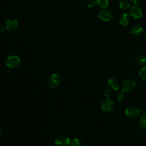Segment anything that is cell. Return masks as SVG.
<instances>
[{
	"instance_id": "7402d4cb",
	"label": "cell",
	"mask_w": 146,
	"mask_h": 146,
	"mask_svg": "<svg viewBox=\"0 0 146 146\" xmlns=\"http://www.w3.org/2000/svg\"><path fill=\"white\" fill-rule=\"evenodd\" d=\"M140 0H129V2L134 6L137 5L140 2Z\"/></svg>"
},
{
	"instance_id": "6da1fadb",
	"label": "cell",
	"mask_w": 146,
	"mask_h": 146,
	"mask_svg": "<svg viewBox=\"0 0 146 146\" xmlns=\"http://www.w3.org/2000/svg\"><path fill=\"white\" fill-rule=\"evenodd\" d=\"M6 65L11 68H14L15 67H17L20 63H21V59L20 58L16 55H11L8 56L5 61Z\"/></svg>"
},
{
	"instance_id": "277c9868",
	"label": "cell",
	"mask_w": 146,
	"mask_h": 146,
	"mask_svg": "<svg viewBox=\"0 0 146 146\" xmlns=\"http://www.w3.org/2000/svg\"><path fill=\"white\" fill-rule=\"evenodd\" d=\"M70 142V137L66 135L59 136L55 140V144L56 146H67Z\"/></svg>"
},
{
	"instance_id": "52a82bcc",
	"label": "cell",
	"mask_w": 146,
	"mask_h": 146,
	"mask_svg": "<svg viewBox=\"0 0 146 146\" xmlns=\"http://www.w3.org/2000/svg\"><path fill=\"white\" fill-rule=\"evenodd\" d=\"M113 106V102L110 98H106L101 104V109L104 112H110L112 110Z\"/></svg>"
},
{
	"instance_id": "9c48e42d",
	"label": "cell",
	"mask_w": 146,
	"mask_h": 146,
	"mask_svg": "<svg viewBox=\"0 0 146 146\" xmlns=\"http://www.w3.org/2000/svg\"><path fill=\"white\" fill-rule=\"evenodd\" d=\"M129 14L134 19H140L143 17L141 10L137 6H132L129 10Z\"/></svg>"
},
{
	"instance_id": "44dd1931",
	"label": "cell",
	"mask_w": 146,
	"mask_h": 146,
	"mask_svg": "<svg viewBox=\"0 0 146 146\" xmlns=\"http://www.w3.org/2000/svg\"><path fill=\"white\" fill-rule=\"evenodd\" d=\"M103 95L104 96L106 97V98H110L111 95V91L109 90H106L103 92Z\"/></svg>"
},
{
	"instance_id": "cb8c5ba5",
	"label": "cell",
	"mask_w": 146,
	"mask_h": 146,
	"mask_svg": "<svg viewBox=\"0 0 146 146\" xmlns=\"http://www.w3.org/2000/svg\"><path fill=\"white\" fill-rule=\"evenodd\" d=\"M1 133H2V129H1V128L0 127V136H1Z\"/></svg>"
},
{
	"instance_id": "ac0fdd59",
	"label": "cell",
	"mask_w": 146,
	"mask_h": 146,
	"mask_svg": "<svg viewBox=\"0 0 146 146\" xmlns=\"http://www.w3.org/2000/svg\"><path fill=\"white\" fill-rule=\"evenodd\" d=\"M70 146H82V143L78 138H75L70 142Z\"/></svg>"
},
{
	"instance_id": "3957f363",
	"label": "cell",
	"mask_w": 146,
	"mask_h": 146,
	"mask_svg": "<svg viewBox=\"0 0 146 146\" xmlns=\"http://www.w3.org/2000/svg\"><path fill=\"white\" fill-rule=\"evenodd\" d=\"M136 86L135 81L131 79H125L122 84V90L124 92H129L133 90Z\"/></svg>"
},
{
	"instance_id": "8fae6325",
	"label": "cell",
	"mask_w": 146,
	"mask_h": 146,
	"mask_svg": "<svg viewBox=\"0 0 146 146\" xmlns=\"http://www.w3.org/2000/svg\"><path fill=\"white\" fill-rule=\"evenodd\" d=\"M130 21V16L127 13H123L121 14L119 18V23L124 26H126L129 23V22Z\"/></svg>"
},
{
	"instance_id": "d4e9b609",
	"label": "cell",
	"mask_w": 146,
	"mask_h": 146,
	"mask_svg": "<svg viewBox=\"0 0 146 146\" xmlns=\"http://www.w3.org/2000/svg\"><path fill=\"white\" fill-rule=\"evenodd\" d=\"M145 39H146V34H145Z\"/></svg>"
},
{
	"instance_id": "5bb4252c",
	"label": "cell",
	"mask_w": 146,
	"mask_h": 146,
	"mask_svg": "<svg viewBox=\"0 0 146 146\" xmlns=\"http://www.w3.org/2000/svg\"><path fill=\"white\" fill-rule=\"evenodd\" d=\"M139 126L143 129H146V113L143 114L139 120Z\"/></svg>"
},
{
	"instance_id": "9a60e30c",
	"label": "cell",
	"mask_w": 146,
	"mask_h": 146,
	"mask_svg": "<svg viewBox=\"0 0 146 146\" xmlns=\"http://www.w3.org/2000/svg\"><path fill=\"white\" fill-rule=\"evenodd\" d=\"M96 3L101 7L105 9L109 5V0H96Z\"/></svg>"
},
{
	"instance_id": "d6986e66",
	"label": "cell",
	"mask_w": 146,
	"mask_h": 146,
	"mask_svg": "<svg viewBox=\"0 0 146 146\" xmlns=\"http://www.w3.org/2000/svg\"><path fill=\"white\" fill-rule=\"evenodd\" d=\"M125 98V94L123 91H119L117 94H116V98L117 100L119 101H121L123 100Z\"/></svg>"
},
{
	"instance_id": "7a4b0ae2",
	"label": "cell",
	"mask_w": 146,
	"mask_h": 146,
	"mask_svg": "<svg viewBox=\"0 0 146 146\" xmlns=\"http://www.w3.org/2000/svg\"><path fill=\"white\" fill-rule=\"evenodd\" d=\"M125 113L128 117L131 119H135L140 116L141 113V110L136 107H130L125 110Z\"/></svg>"
},
{
	"instance_id": "ba28073f",
	"label": "cell",
	"mask_w": 146,
	"mask_h": 146,
	"mask_svg": "<svg viewBox=\"0 0 146 146\" xmlns=\"http://www.w3.org/2000/svg\"><path fill=\"white\" fill-rule=\"evenodd\" d=\"M98 17L100 19H101L103 21H110L112 19V13L107 9H103L100 10L99 12Z\"/></svg>"
},
{
	"instance_id": "603a6c76",
	"label": "cell",
	"mask_w": 146,
	"mask_h": 146,
	"mask_svg": "<svg viewBox=\"0 0 146 146\" xmlns=\"http://www.w3.org/2000/svg\"><path fill=\"white\" fill-rule=\"evenodd\" d=\"M4 30H5L4 27H3L2 25H0V33H3V32H4Z\"/></svg>"
},
{
	"instance_id": "7c38bea8",
	"label": "cell",
	"mask_w": 146,
	"mask_h": 146,
	"mask_svg": "<svg viewBox=\"0 0 146 146\" xmlns=\"http://www.w3.org/2000/svg\"><path fill=\"white\" fill-rule=\"evenodd\" d=\"M107 83H108V87L112 90L114 91L118 90L119 88V83L116 79L111 78L108 80Z\"/></svg>"
},
{
	"instance_id": "4fadbf2b",
	"label": "cell",
	"mask_w": 146,
	"mask_h": 146,
	"mask_svg": "<svg viewBox=\"0 0 146 146\" xmlns=\"http://www.w3.org/2000/svg\"><path fill=\"white\" fill-rule=\"evenodd\" d=\"M136 62L140 66H143L144 67L146 66V58L142 55H138L136 57Z\"/></svg>"
},
{
	"instance_id": "e0dca14e",
	"label": "cell",
	"mask_w": 146,
	"mask_h": 146,
	"mask_svg": "<svg viewBox=\"0 0 146 146\" xmlns=\"http://www.w3.org/2000/svg\"><path fill=\"white\" fill-rule=\"evenodd\" d=\"M129 6H130V3L127 1H125V0L121 1L119 4L120 8L122 9H127L129 8Z\"/></svg>"
},
{
	"instance_id": "5b68a950",
	"label": "cell",
	"mask_w": 146,
	"mask_h": 146,
	"mask_svg": "<svg viewBox=\"0 0 146 146\" xmlns=\"http://www.w3.org/2000/svg\"><path fill=\"white\" fill-rule=\"evenodd\" d=\"M60 82V77L57 74H52L48 80V85L51 88L56 87Z\"/></svg>"
},
{
	"instance_id": "30bf717a",
	"label": "cell",
	"mask_w": 146,
	"mask_h": 146,
	"mask_svg": "<svg viewBox=\"0 0 146 146\" xmlns=\"http://www.w3.org/2000/svg\"><path fill=\"white\" fill-rule=\"evenodd\" d=\"M144 30L143 27L139 25H134L131 29L132 34L135 36H140L144 33Z\"/></svg>"
},
{
	"instance_id": "ffe728a7",
	"label": "cell",
	"mask_w": 146,
	"mask_h": 146,
	"mask_svg": "<svg viewBox=\"0 0 146 146\" xmlns=\"http://www.w3.org/2000/svg\"><path fill=\"white\" fill-rule=\"evenodd\" d=\"M96 3V1L95 0H88L87 2V5L88 7H93L95 6Z\"/></svg>"
},
{
	"instance_id": "8992f818",
	"label": "cell",
	"mask_w": 146,
	"mask_h": 146,
	"mask_svg": "<svg viewBox=\"0 0 146 146\" xmlns=\"http://www.w3.org/2000/svg\"><path fill=\"white\" fill-rule=\"evenodd\" d=\"M18 27V22L17 20L10 18L7 19L5 22V27L8 31H14Z\"/></svg>"
},
{
	"instance_id": "2e32d148",
	"label": "cell",
	"mask_w": 146,
	"mask_h": 146,
	"mask_svg": "<svg viewBox=\"0 0 146 146\" xmlns=\"http://www.w3.org/2000/svg\"><path fill=\"white\" fill-rule=\"evenodd\" d=\"M140 78L144 81H146V66L143 67L139 72Z\"/></svg>"
}]
</instances>
